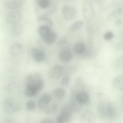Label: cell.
I'll return each mask as SVG.
<instances>
[{
  "instance_id": "cell-4",
  "label": "cell",
  "mask_w": 123,
  "mask_h": 123,
  "mask_svg": "<svg viewBox=\"0 0 123 123\" xmlns=\"http://www.w3.org/2000/svg\"><path fill=\"white\" fill-rule=\"evenodd\" d=\"M62 11L64 17L67 20L72 19L76 13V10L74 8L67 5L62 7Z\"/></svg>"
},
{
  "instance_id": "cell-15",
  "label": "cell",
  "mask_w": 123,
  "mask_h": 123,
  "mask_svg": "<svg viewBox=\"0 0 123 123\" xmlns=\"http://www.w3.org/2000/svg\"><path fill=\"white\" fill-rule=\"evenodd\" d=\"M76 96L77 100L81 104L86 103L89 98L88 94L84 91L79 92L76 95Z\"/></svg>"
},
{
  "instance_id": "cell-22",
  "label": "cell",
  "mask_w": 123,
  "mask_h": 123,
  "mask_svg": "<svg viewBox=\"0 0 123 123\" xmlns=\"http://www.w3.org/2000/svg\"><path fill=\"white\" fill-rule=\"evenodd\" d=\"M50 28L46 26H40L38 30L39 35L43 38L50 31Z\"/></svg>"
},
{
  "instance_id": "cell-10",
  "label": "cell",
  "mask_w": 123,
  "mask_h": 123,
  "mask_svg": "<svg viewBox=\"0 0 123 123\" xmlns=\"http://www.w3.org/2000/svg\"><path fill=\"white\" fill-rule=\"evenodd\" d=\"M63 71V68L62 66L58 65H55L51 70V75L54 78L58 79L61 76Z\"/></svg>"
},
{
  "instance_id": "cell-25",
  "label": "cell",
  "mask_w": 123,
  "mask_h": 123,
  "mask_svg": "<svg viewBox=\"0 0 123 123\" xmlns=\"http://www.w3.org/2000/svg\"><path fill=\"white\" fill-rule=\"evenodd\" d=\"M38 3L41 8L43 9L47 8L49 5L48 0H38Z\"/></svg>"
},
{
  "instance_id": "cell-1",
  "label": "cell",
  "mask_w": 123,
  "mask_h": 123,
  "mask_svg": "<svg viewBox=\"0 0 123 123\" xmlns=\"http://www.w3.org/2000/svg\"><path fill=\"white\" fill-rule=\"evenodd\" d=\"M83 15L86 20L90 21L93 19L94 16V13L91 2L86 0L84 3L83 8Z\"/></svg>"
},
{
  "instance_id": "cell-19",
  "label": "cell",
  "mask_w": 123,
  "mask_h": 123,
  "mask_svg": "<svg viewBox=\"0 0 123 123\" xmlns=\"http://www.w3.org/2000/svg\"><path fill=\"white\" fill-rule=\"evenodd\" d=\"M25 93L28 97H32L36 95L38 93L35 88L31 85L26 84Z\"/></svg>"
},
{
  "instance_id": "cell-3",
  "label": "cell",
  "mask_w": 123,
  "mask_h": 123,
  "mask_svg": "<svg viewBox=\"0 0 123 123\" xmlns=\"http://www.w3.org/2000/svg\"><path fill=\"white\" fill-rule=\"evenodd\" d=\"M59 57L61 61L65 62L71 61L73 58V54L71 50L68 47L63 48L60 51Z\"/></svg>"
},
{
  "instance_id": "cell-23",
  "label": "cell",
  "mask_w": 123,
  "mask_h": 123,
  "mask_svg": "<svg viewBox=\"0 0 123 123\" xmlns=\"http://www.w3.org/2000/svg\"><path fill=\"white\" fill-rule=\"evenodd\" d=\"M54 94L56 97L59 98H62L65 96L66 92L63 89L59 88L55 90Z\"/></svg>"
},
{
  "instance_id": "cell-18",
  "label": "cell",
  "mask_w": 123,
  "mask_h": 123,
  "mask_svg": "<svg viewBox=\"0 0 123 123\" xmlns=\"http://www.w3.org/2000/svg\"><path fill=\"white\" fill-rule=\"evenodd\" d=\"M74 51L78 54H81L85 50L86 47L84 44L81 42H78L75 43L74 47Z\"/></svg>"
},
{
  "instance_id": "cell-17",
  "label": "cell",
  "mask_w": 123,
  "mask_h": 123,
  "mask_svg": "<svg viewBox=\"0 0 123 123\" xmlns=\"http://www.w3.org/2000/svg\"><path fill=\"white\" fill-rule=\"evenodd\" d=\"M56 38V36L55 33L50 30L43 38L47 43H53L55 41Z\"/></svg>"
},
{
  "instance_id": "cell-13",
  "label": "cell",
  "mask_w": 123,
  "mask_h": 123,
  "mask_svg": "<svg viewBox=\"0 0 123 123\" xmlns=\"http://www.w3.org/2000/svg\"><path fill=\"white\" fill-rule=\"evenodd\" d=\"M106 109V115L110 118L114 117L116 114L115 107L113 104L111 102L107 103Z\"/></svg>"
},
{
  "instance_id": "cell-30",
  "label": "cell",
  "mask_w": 123,
  "mask_h": 123,
  "mask_svg": "<svg viewBox=\"0 0 123 123\" xmlns=\"http://www.w3.org/2000/svg\"><path fill=\"white\" fill-rule=\"evenodd\" d=\"M57 108V106L56 105H52L50 107H49L47 109L46 111L47 113L50 114L54 111Z\"/></svg>"
},
{
  "instance_id": "cell-11",
  "label": "cell",
  "mask_w": 123,
  "mask_h": 123,
  "mask_svg": "<svg viewBox=\"0 0 123 123\" xmlns=\"http://www.w3.org/2000/svg\"><path fill=\"white\" fill-rule=\"evenodd\" d=\"M22 2V0H6V5L9 9H15L20 7Z\"/></svg>"
},
{
  "instance_id": "cell-5",
  "label": "cell",
  "mask_w": 123,
  "mask_h": 123,
  "mask_svg": "<svg viewBox=\"0 0 123 123\" xmlns=\"http://www.w3.org/2000/svg\"><path fill=\"white\" fill-rule=\"evenodd\" d=\"M21 17V14L20 12L18 11H13L8 13L6 18L8 22L12 24L19 22Z\"/></svg>"
},
{
  "instance_id": "cell-24",
  "label": "cell",
  "mask_w": 123,
  "mask_h": 123,
  "mask_svg": "<svg viewBox=\"0 0 123 123\" xmlns=\"http://www.w3.org/2000/svg\"><path fill=\"white\" fill-rule=\"evenodd\" d=\"M83 22L81 20H78L75 22L72 26V28L75 30L80 29L82 26Z\"/></svg>"
},
{
  "instance_id": "cell-31",
  "label": "cell",
  "mask_w": 123,
  "mask_h": 123,
  "mask_svg": "<svg viewBox=\"0 0 123 123\" xmlns=\"http://www.w3.org/2000/svg\"><path fill=\"white\" fill-rule=\"evenodd\" d=\"M123 44L122 43H120L115 46L114 49L117 50H119L123 48Z\"/></svg>"
},
{
  "instance_id": "cell-7",
  "label": "cell",
  "mask_w": 123,
  "mask_h": 123,
  "mask_svg": "<svg viewBox=\"0 0 123 123\" xmlns=\"http://www.w3.org/2000/svg\"><path fill=\"white\" fill-rule=\"evenodd\" d=\"M22 30V26L19 22L11 24L9 32L12 36H17L21 34Z\"/></svg>"
},
{
  "instance_id": "cell-6",
  "label": "cell",
  "mask_w": 123,
  "mask_h": 123,
  "mask_svg": "<svg viewBox=\"0 0 123 123\" xmlns=\"http://www.w3.org/2000/svg\"><path fill=\"white\" fill-rule=\"evenodd\" d=\"M52 99L51 96L49 94L44 93L42 95L38 101V105L40 109L45 108Z\"/></svg>"
},
{
  "instance_id": "cell-12",
  "label": "cell",
  "mask_w": 123,
  "mask_h": 123,
  "mask_svg": "<svg viewBox=\"0 0 123 123\" xmlns=\"http://www.w3.org/2000/svg\"><path fill=\"white\" fill-rule=\"evenodd\" d=\"M81 117L83 121L86 122H91L94 121L95 119L94 114L89 110L85 111L82 114Z\"/></svg>"
},
{
  "instance_id": "cell-14",
  "label": "cell",
  "mask_w": 123,
  "mask_h": 123,
  "mask_svg": "<svg viewBox=\"0 0 123 123\" xmlns=\"http://www.w3.org/2000/svg\"><path fill=\"white\" fill-rule=\"evenodd\" d=\"M38 22L40 26H44L50 28L53 26V23L49 18L45 16H41L38 18Z\"/></svg>"
},
{
  "instance_id": "cell-16",
  "label": "cell",
  "mask_w": 123,
  "mask_h": 123,
  "mask_svg": "<svg viewBox=\"0 0 123 123\" xmlns=\"http://www.w3.org/2000/svg\"><path fill=\"white\" fill-rule=\"evenodd\" d=\"M122 12L121 8L116 9L111 12L107 16V19L109 21H112L117 18L121 14Z\"/></svg>"
},
{
  "instance_id": "cell-20",
  "label": "cell",
  "mask_w": 123,
  "mask_h": 123,
  "mask_svg": "<svg viewBox=\"0 0 123 123\" xmlns=\"http://www.w3.org/2000/svg\"><path fill=\"white\" fill-rule=\"evenodd\" d=\"M104 104L100 103L98 105V114L100 117L104 118L106 115V109Z\"/></svg>"
},
{
  "instance_id": "cell-8",
  "label": "cell",
  "mask_w": 123,
  "mask_h": 123,
  "mask_svg": "<svg viewBox=\"0 0 123 123\" xmlns=\"http://www.w3.org/2000/svg\"><path fill=\"white\" fill-rule=\"evenodd\" d=\"M11 53L14 55H18L21 54L23 51L22 45L19 43H15L11 46L10 48Z\"/></svg>"
},
{
  "instance_id": "cell-28",
  "label": "cell",
  "mask_w": 123,
  "mask_h": 123,
  "mask_svg": "<svg viewBox=\"0 0 123 123\" xmlns=\"http://www.w3.org/2000/svg\"><path fill=\"white\" fill-rule=\"evenodd\" d=\"M113 33L111 31H108L104 34V37L105 39L107 41H109L111 40L113 37Z\"/></svg>"
},
{
  "instance_id": "cell-2",
  "label": "cell",
  "mask_w": 123,
  "mask_h": 123,
  "mask_svg": "<svg viewBox=\"0 0 123 123\" xmlns=\"http://www.w3.org/2000/svg\"><path fill=\"white\" fill-rule=\"evenodd\" d=\"M2 106L4 111L8 113L15 112L19 108L18 103L16 101L12 99L5 100L3 103Z\"/></svg>"
},
{
  "instance_id": "cell-9",
  "label": "cell",
  "mask_w": 123,
  "mask_h": 123,
  "mask_svg": "<svg viewBox=\"0 0 123 123\" xmlns=\"http://www.w3.org/2000/svg\"><path fill=\"white\" fill-rule=\"evenodd\" d=\"M31 53L32 58L36 61L41 62L44 59L45 56L44 53L37 49H32Z\"/></svg>"
},
{
  "instance_id": "cell-34",
  "label": "cell",
  "mask_w": 123,
  "mask_h": 123,
  "mask_svg": "<svg viewBox=\"0 0 123 123\" xmlns=\"http://www.w3.org/2000/svg\"><path fill=\"white\" fill-rule=\"evenodd\" d=\"M67 41V39L63 37L62 38L59 43V44L60 45H62L65 43Z\"/></svg>"
},
{
  "instance_id": "cell-29",
  "label": "cell",
  "mask_w": 123,
  "mask_h": 123,
  "mask_svg": "<svg viewBox=\"0 0 123 123\" xmlns=\"http://www.w3.org/2000/svg\"><path fill=\"white\" fill-rule=\"evenodd\" d=\"M70 81V79L68 77H64L62 80L61 83L63 85L66 86L69 84Z\"/></svg>"
},
{
  "instance_id": "cell-32",
  "label": "cell",
  "mask_w": 123,
  "mask_h": 123,
  "mask_svg": "<svg viewBox=\"0 0 123 123\" xmlns=\"http://www.w3.org/2000/svg\"><path fill=\"white\" fill-rule=\"evenodd\" d=\"M41 123H52V120L51 119L48 118H45L43 119L41 121Z\"/></svg>"
},
{
  "instance_id": "cell-26",
  "label": "cell",
  "mask_w": 123,
  "mask_h": 123,
  "mask_svg": "<svg viewBox=\"0 0 123 123\" xmlns=\"http://www.w3.org/2000/svg\"><path fill=\"white\" fill-rule=\"evenodd\" d=\"M35 107V102L32 100H29L26 103V108L29 111H32L34 109Z\"/></svg>"
},
{
  "instance_id": "cell-21",
  "label": "cell",
  "mask_w": 123,
  "mask_h": 123,
  "mask_svg": "<svg viewBox=\"0 0 123 123\" xmlns=\"http://www.w3.org/2000/svg\"><path fill=\"white\" fill-rule=\"evenodd\" d=\"M114 86L116 88L123 90V77L122 76H119L116 77L113 81Z\"/></svg>"
},
{
  "instance_id": "cell-33",
  "label": "cell",
  "mask_w": 123,
  "mask_h": 123,
  "mask_svg": "<svg viewBox=\"0 0 123 123\" xmlns=\"http://www.w3.org/2000/svg\"><path fill=\"white\" fill-rule=\"evenodd\" d=\"M122 21L120 19H118L115 21V25L117 26L121 25L122 24Z\"/></svg>"
},
{
  "instance_id": "cell-27",
  "label": "cell",
  "mask_w": 123,
  "mask_h": 123,
  "mask_svg": "<svg viewBox=\"0 0 123 123\" xmlns=\"http://www.w3.org/2000/svg\"><path fill=\"white\" fill-rule=\"evenodd\" d=\"M123 57H121L117 59L114 62V66L116 68H117L123 65Z\"/></svg>"
}]
</instances>
